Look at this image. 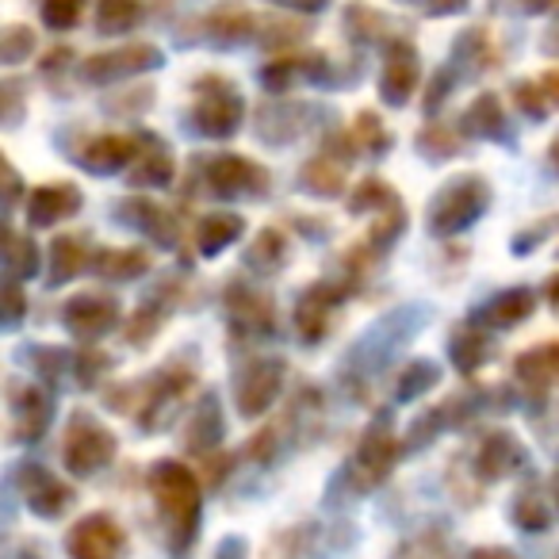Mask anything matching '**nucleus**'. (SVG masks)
<instances>
[{
  "label": "nucleus",
  "mask_w": 559,
  "mask_h": 559,
  "mask_svg": "<svg viewBox=\"0 0 559 559\" xmlns=\"http://www.w3.org/2000/svg\"><path fill=\"white\" fill-rule=\"evenodd\" d=\"M376 200H388V192H383V185H365V192L353 200V211H360L365 203H376Z\"/></svg>",
  "instance_id": "nucleus-33"
},
{
  "label": "nucleus",
  "mask_w": 559,
  "mask_h": 559,
  "mask_svg": "<svg viewBox=\"0 0 559 559\" xmlns=\"http://www.w3.org/2000/svg\"><path fill=\"white\" fill-rule=\"evenodd\" d=\"M70 556L73 559H119L123 551V533L108 513H93V518L78 521L70 528Z\"/></svg>",
  "instance_id": "nucleus-4"
},
{
  "label": "nucleus",
  "mask_w": 559,
  "mask_h": 559,
  "mask_svg": "<svg viewBox=\"0 0 559 559\" xmlns=\"http://www.w3.org/2000/svg\"><path fill=\"white\" fill-rule=\"evenodd\" d=\"M207 177H211V188H215L218 195H241V192H249V185H264V173L257 169V165L234 157V154L215 157V165L207 169Z\"/></svg>",
  "instance_id": "nucleus-12"
},
{
  "label": "nucleus",
  "mask_w": 559,
  "mask_h": 559,
  "mask_svg": "<svg viewBox=\"0 0 559 559\" xmlns=\"http://www.w3.org/2000/svg\"><path fill=\"white\" fill-rule=\"evenodd\" d=\"M518 372L525 376H559V345H544V349H533L518 360Z\"/></svg>",
  "instance_id": "nucleus-23"
},
{
  "label": "nucleus",
  "mask_w": 559,
  "mask_h": 559,
  "mask_svg": "<svg viewBox=\"0 0 559 559\" xmlns=\"http://www.w3.org/2000/svg\"><path fill=\"white\" fill-rule=\"evenodd\" d=\"M467 131L475 134H502V108L495 96H479L475 108L467 111Z\"/></svg>",
  "instance_id": "nucleus-21"
},
{
  "label": "nucleus",
  "mask_w": 559,
  "mask_h": 559,
  "mask_svg": "<svg viewBox=\"0 0 559 559\" xmlns=\"http://www.w3.org/2000/svg\"><path fill=\"white\" fill-rule=\"evenodd\" d=\"M548 299H551V304H559V280H551V288H548Z\"/></svg>",
  "instance_id": "nucleus-38"
},
{
  "label": "nucleus",
  "mask_w": 559,
  "mask_h": 559,
  "mask_svg": "<svg viewBox=\"0 0 559 559\" xmlns=\"http://www.w3.org/2000/svg\"><path fill=\"white\" fill-rule=\"evenodd\" d=\"M483 207H487V188H483L479 177L452 180L433 200L429 226H433V234H456V230H464V226H472L475 218L483 215Z\"/></svg>",
  "instance_id": "nucleus-2"
},
{
  "label": "nucleus",
  "mask_w": 559,
  "mask_h": 559,
  "mask_svg": "<svg viewBox=\"0 0 559 559\" xmlns=\"http://www.w3.org/2000/svg\"><path fill=\"white\" fill-rule=\"evenodd\" d=\"M35 264H39V257H35V246H32V241H24V238H16V234H12L9 249H4V269H9L12 284H16V280L32 276Z\"/></svg>",
  "instance_id": "nucleus-20"
},
{
  "label": "nucleus",
  "mask_w": 559,
  "mask_h": 559,
  "mask_svg": "<svg viewBox=\"0 0 559 559\" xmlns=\"http://www.w3.org/2000/svg\"><path fill=\"white\" fill-rule=\"evenodd\" d=\"M241 234V223L234 215H211L200 223V230H195V241H200V253L215 257L223 246H230L234 238Z\"/></svg>",
  "instance_id": "nucleus-16"
},
{
  "label": "nucleus",
  "mask_w": 559,
  "mask_h": 559,
  "mask_svg": "<svg viewBox=\"0 0 559 559\" xmlns=\"http://www.w3.org/2000/svg\"><path fill=\"white\" fill-rule=\"evenodd\" d=\"M192 123L200 127L203 134H218V139H223V134H234V127L241 123L238 93L218 81V93L200 96V104H195V111H192Z\"/></svg>",
  "instance_id": "nucleus-5"
},
{
  "label": "nucleus",
  "mask_w": 559,
  "mask_h": 559,
  "mask_svg": "<svg viewBox=\"0 0 559 559\" xmlns=\"http://www.w3.org/2000/svg\"><path fill=\"white\" fill-rule=\"evenodd\" d=\"M127 162H131V142L127 139H100L81 157V165L93 173H116V169H123Z\"/></svg>",
  "instance_id": "nucleus-15"
},
{
  "label": "nucleus",
  "mask_w": 559,
  "mask_h": 559,
  "mask_svg": "<svg viewBox=\"0 0 559 559\" xmlns=\"http://www.w3.org/2000/svg\"><path fill=\"white\" fill-rule=\"evenodd\" d=\"M24 50H32V35L20 32V27H12V32L4 35V62H20Z\"/></svg>",
  "instance_id": "nucleus-30"
},
{
  "label": "nucleus",
  "mask_w": 559,
  "mask_h": 559,
  "mask_svg": "<svg viewBox=\"0 0 559 559\" xmlns=\"http://www.w3.org/2000/svg\"><path fill=\"white\" fill-rule=\"evenodd\" d=\"M414 4H418V9H426V12H437V16H441V12L464 9V0H414Z\"/></svg>",
  "instance_id": "nucleus-32"
},
{
  "label": "nucleus",
  "mask_w": 559,
  "mask_h": 559,
  "mask_svg": "<svg viewBox=\"0 0 559 559\" xmlns=\"http://www.w3.org/2000/svg\"><path fill=\"white\" fill-rule=\"evenodd\" d=\"M20 311H24V299H20L16 288H9V326H16L20 322Z\"/></svg>",
  "instance_id": "nucleus-35"
},
{
  "label": "nucleus",
  "mask_w": 559,
  "mask_h": 559,
  "mask_svg": "<svg viewBox=\"0 0 559 559\" xmlns=\"http://www.w3.org/2000/svg\"><path fill=\"white\" fill-rule=\"evenodd\" d=\"M20 559H35V556H32V551H24V556H20Z\"/></svg>",
  "instance_id": "nucleus-40"
},
{
  "label": "nucleus",
  "mask_w": 559,
  "mask_h": 559,
  "mask_svg": "<svg viewBox=\"0 0 559 559\" xmlns=\"http://www.w3.org/2000/svg\"><path fill=\"white\" fill-rule=\"evenodd\" d=\"M111 452H116V441H111L108 429L88 418H73L70 437H66V467H70L73 475L100 472L111 460Z\"/></svg>",
  "instance_id": "nucleus-3"
},
{
  "label": "nucleus",
  "mask_w": 559,
  "mask_h": 559,
  "mask_svg": "<svg viewBox=\"0 0 559 559\" xmlns=\"http://www.w3.org/2000/svg\"><path fill=\"white\" fill-rule=\"evenodd\" d=\"M150 483H154V498L165 513V525H169V548L185 551L200 528V487H195L192 472L173 464V460H162Z\"/></svg>",
  "instance_id": "nucleus-1"
},
{
  "label": "nucleus",
  "mask_w": 559,
  "mask_h": 559,
  "mask_svg": "<svg viewBox=\"0 0 559 559\" xmlns=\"http://www.w3.org/2000/svg\"><path fill=\"white\" fill-rule=\"evenodd\" d=\"M418 85V55H414L406 43L391 47L388 55V70H383V81H380V93L388 104H406V96L414 93Z\"/></svg>",
  "instance_id": "nucleus-10"
},
{
  "label": "nucleus",
  "mask_w": 559,
  "mask_h": 559,
  "mask_svg": "<svg viewBox=\"0 0 559 559\" xmlns=\"http://www.w3.org/2000/svg\"><path fill=\"white\" fill-rule=\"evenodd\" d=\"M334 292L330 288H314L311 296L299 304V326H304L307 337H319L322 334V322H326L330 307H334Z\"/></svg>",
  "instance_id": "nucleus-18"
},
{
  "label": "nucleus",
  "mask_w": 559,
  "mask_h": 559,
  "mask_svg": "<svg viewBox=\"0 0 559 559\" xmlns=\"http://www.w3.org/2000/svg\"><path fill=\"white\" fill-rule=\"evenodd\" d=\"M533 9H559V0H528Z\"/></svg>",
  "instance_id": "nucleus-36"
},
{
  "label": "nucleus",
  "mask_w": 559,
  "mask_h": 559,
  "mask_svg": "<svg viewBox=\"0 0 559 559\" xmlns=\"http://www.w3.org/2000/svg\"><path fill=\"white\" fill-rule=\"evenodd\" d=\"M218 429H223V418H218V403L215 399H203V406L195 411V421H192V449H207V444L218 441Z\"/></svg>",
  "instance_id": "nucleus-19"
},
{
  "label": "nucleus",
  "mask_w": 559,
  "mask_h": 559,
  "mask_svg": "<svg viewBox=\"0 0 559 559\" xmlns=\"http://www.w3.org/2000/svg\"><path fill=\"white\" fill-rule=\"evenodd\" d=\"M116 304L111 299H100V296H78L70 299V307H66V326H70V334L78 337H100L108 334L111 326H116Z\"/></svg>",
  "instance_id": "nucleus-8"
},
{
  "label": "nucleus",
  "mask_w": 559,
  "mask_h": 559,
  "mask_svg": "<svg viewBox=\"0 0 559 559\" xmlns=\"http://www.w3.org/2000/svg\"><path fill=\"white\" fill-rule=\"evenodd\" d=\"M528 311H533V292L518 288V292H502L498 299H490L483 319H487L490 326H513V322L528 319Z\"/></svg>",
  "instance_id": "nucleus-14"
},
{
  "label": "nucleus",
  "mask_w": 559,
  "mask_h": 559,
  "mask_svg": "<svg viewBox=\"0 0 559 559\" xmlns=\"http://www.w3.org/2000/svg\"><path fill=\"white\" fill-rule=\"evenodd\" d=\"M399 559H449V556L437 548V540H418V544H411Z\"/></svg>",
  "instance_id": "nucleus-31"
},
{
  "label": "nucleus",
  "mask_w": 559,
  "mask_h": 559,
  "mask_svg": "<svg viewBox=\"0 0 559 559\" xmlns=\"http://www.w3.org/2000/svg\"><path fill=\"white\" fill-rule=\"evenodd\" d=\"M280 383H284V365L280 360H261V365H253L246 376H241L238 383V406L246 418H257V414L264 411V406L276 399Z\"/></svg>",
  "instance_id": "nucleus-6"
},
{
  "label": "nucleus",
  "mask_w": 559,
  "mask_h": 559,
  "mask_svg": "<svg viewBox=\"0 0 559 559\" xmlns=\"http://www.w3.org/2000/svg\"><path fill=\"white\" fill-rule=\"evenodd\" d=\"M357 464L368 472V483L383 479V475H388V467L395 464V437H391L388 429H372V433L365 437V444H360Z\"/></svg>",
  "instance_id": "nucleus-13"
},
{
  "label": "nucleus",
  "mask_w": 559,
  "mask_h": 559,
  "mask_svg": "<svg viewBox=\"0 0 559 559\" xmlns=\"http://www.w3.org/2000/svg\"><path fill=\"white\" fill-rule=\"evenodd\" d=\"M96 269L104 272V276H139L142 269H146V257L142 253H131V257H123V253H104V257H96Z\"/></svg>",
  "instance_id": "nucleus-26"
},
{
  "label": "nucleus",
  "mask_w": 559,
  "mask_h": 559,
  "mask_svg": "<svg viewBox=\"0 0 559 559\" xmlns=\"http://www.w3.org/2000/svg\"><path fill=\"white\" fill-rule=\"evenodd\" d=\"M85 264V249H78V241H58L55 246V280L50 284H62V280H70L73 272Z\"/></svg>",
  "instance_id": "nucleus-24"
},
{
  "label": "nucleus",
  "mask_w": 559,
  "mask_h": 559,
  "mask_svg": "<svg viewBox=\"0 0 559 559\" xmlns=\"http://www.w3.org/2000/svg\"><path fill=\"white\" fill-rule=\"evenodd\" d=\"M452 357H456V365L464 368V372H472V368L487 357V342H483V337H456Z\"/></svg>",
  "instance_id": "nucleus-28"
},
{
  "label": "nucleus",
  "mask_w": 559,
  "mask_h": 559,
  "mask_svg": "<svg viewBox=\"0 0 559 559\" xmlns=\"http://www.w3.org/2000/svg\"><path fill=\"white\" fill-rule=\"evenodd\" d=\"M81 207V192L73 185H47L35 188L32 200H27V218L35 226H50L58 223L62 215H73Z\"/></svg>",
  "instance_id": "nucleus-11"
},
{
  "label": "nucleus",
  "mask_w": 559,
  "mask_h": 559,
  "mask_svg": "<svg viewBox=\"0 0 559 559\" xmlns=\"http://www.w3.org/2000/svg\"><path fill=\"white\" fill-rule=\"evenodd\" d=\"M551 165H556V169H559V139L551 142Z\"/></svg>",
  "instance_id": "nucleus-39"
},
{
  "label": "nucleus",
  "mask_w": 559,
  "mask_h": 559,
  "mask_svg": "<svg viewBox=\"0 0 559 559\" xmlns=\"http://www.w3.org/2000/svg\"><path fill=\"white\" fill-rule=\"evenodd\" d=\"M78 16H81V0H47V4H43V20H47V27H55V32L73 27Z\"/></svg>",
  "instance_id": "nucleus-27"
},
{
  "label": "nucleus",
  "mask_w": 559,
  "mask_h": 559,
  "mask_svg": "<svg viewBox=\"0 0 559 559\" xmlns=\"http://www.w3.org/2000/svg\"><path fill=\"white\" fill-rule=\"evenodd\" d=\"M433 383H437V365H429V360H418V365L406 368L403 380H399V399L421 395V391L433 388Z\"/></svg>",
  "instance_id": "nucleus-22"
},
{
  "label": "nucleus",
  "mask_w": 559,
  "mask_h": 559,
  "mask_svg": "<svg viewBox=\"0 0 559 559\" xmlns=\"http://www.w3.org/2000/svg\"><path fill=\"white\" fill-rule=\"evenodd\" d=\"M475 559H513V556H506V551H479Z\"/></svg>",
  "instance_id": "nucleus-37"
},
{
  "label": "nucleus",
  "mask_w": 559,
  "mask_h": 559,
  "mask_svg": "<svg viewBox=\"0 0 559 559\" xmlns=\"http://www.w3.org/2000/svg\"><path fill=\"white\" fill-rule=\"evenodd\" d=\"M304 180L311 185V192H319V195H334L337 188H342V169L337 165H330V162H314L311 169H304Z\"/></svg>",
  "instance_id": "nucleus-25"
},
{
  "label": "nucleus",
  "mask_w": 559,
  "mask_h": 559,
  "mask_svg": "<svg viewBox=\"0 0 559 559\" xmlns=\"http://www.w3.org/2000/svg\"><path fill=\"white\" fill-rule=\"evenodd\" d=\"M20 483H24V490H27V506H32L35 513H43V518H58V513L73 502L70 490H66L55 475L43 472V467H35V464L20 472Z\"/></svg>",
  "instance_id": "nucleus-9"
},
{
  "label": "nucleus",
  "mask_w": 559,
  "mask_h": 559,
  "mask_svg": "<svg viewBox=\"0 0 559 559\" xmlns=\"http://www.w3.org/2000/svg\"><path fill=\"white\" fill-rule=\"evenodd\" d=\"M276 4H284V9H299V12H319V9H326V0H276Z\"/></svg>",
  "instance_id": "nucleus-34"
},
{
  "label": "nucleus",
  "mask_w": 559,
  "mask_h": 559,
  "mask_svg": "<svg viewBox=\"0 0 559 559\" xmlns=\"http://www.w3.org/2000/svg\"><path fill=\"white\" fill-rule=\"evenodd\" d=\"M162 62V50L154 47H127V50H116V55H100L85 66V78L93 85H108V81H119V78H131V73H142L150 66Z\"/></svg>",
  "instance_id": "nucleus-7"
},
{
  "label": "nucleus",
  "mask_w": 559,
  "mask_h": 559,
  "mask_svg": "<svg viewBox=\"0 0 559 559\" xmlns=\"http://www.w3.org/2000/svg\"><path fill=\"white\" fill-rule=\"evenodd\" d=\"M518 521L525 528H544V525H548V513H544V506L536 502V495H528V498H521V502H518Z\"/></svg>",
  "instance_id": "nucleus-29"
},
{
  "label": "nucleus",
  "mask_w": 559,
  "mask_h": 559,
  "mask_svg": "<svg viewBox=\"0 0 559 559\" xmlns=\"http://www.w3.org/2000/svg\"><path fill=\"white\" fill-rule=\"evenodd\" d=\"M139 20V0H100V9H96V27L104 35H119L127 27H134Z\"/></svg>",
  "instance_id": "nucleus-17"
}]
</instances>
